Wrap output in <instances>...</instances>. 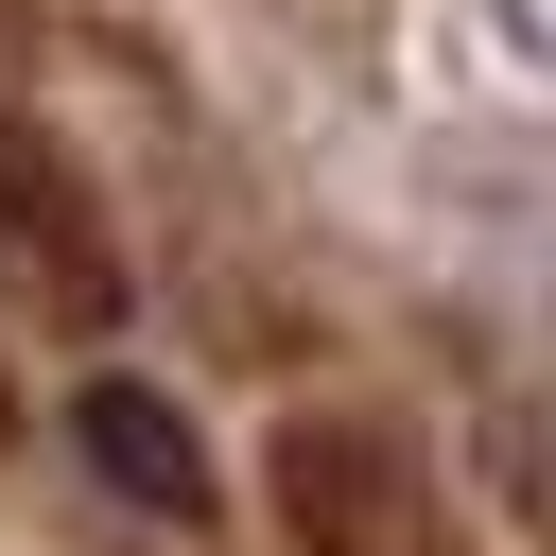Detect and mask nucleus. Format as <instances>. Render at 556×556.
<instances>
[{"label": "nucleus", "mask_w": 556, "mask_h": 556, "mask_svg": "<svg viewBox=\"0 0 556 556\" xmlns=\"http://www.w3.org/2000/svg\"><path fill=\"white\" fill-rule=\"evenodd\" d=\"M278 504L313 556H434V504H417V452L382 417H295L278 434Z\"/></svg>", "instance_id": "1"}, {"label": "nucleus", "mask_w": 556, "mask_h": 556, "mask_svg": "<svg viewBox=\"0 0 556 556\" xmlns=\"http://www.w3.org/2000/svg\"><path fill=\"white\" fill-rule=\"evenodd\" d=\"M70 417H87V469H104L122 504H156V521H208V452H191V417H174L156 382H87Z\"/></svg>", "instance_id": "2"}, {"label": "nucleus", "mask_w": 556, "mask_h": 556, "mask_svg": "<svg viewBox=\"0 0 556 556\" xmlns=\"http://www.w3.org/2000/svg\"><path fill=\"white\" fill-rule=\"evenodd\" d=\"M504 35H521V52H539V70H556V0H504Z\"/></svg>", "instance_id": "3"}]
</instances>
